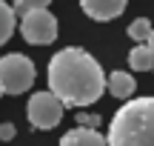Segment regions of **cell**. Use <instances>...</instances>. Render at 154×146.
Instances as JSON below:
<instances>
[{
	"label": "cell",
	"mask_w": 154,
	"mask_h": 146,
	"mask_svg": "<svg viewBox=\"0 0 154 146\" xmlns=\"http://www.w3.org/2000/svg\"><path fill=\"white\" fill-rule=\"evenodd\" d=\"M0 95H3V86H0Z\"/></svg>",
	"instance_id": "9a60e30c"
},
{
	"label": "cell",
	"mask_w": 154,
	"mask_h": 146,
	"mask_svg": "<svg viewBox=\"0 0 154 146\" xmlns=\"http://www.w3.org/2000/svg\"><path fill=\"white\" fill-rule=\"evenodd\" d=\"M109 146H154V97H131L114 112Z\"/></svg>",
	"instance_id": "7a4b0ae2"
},
{
	"label": "cell",
	"mask_w": 154,
	"mask_h": 146,
	"mask_svg": "<svg viewBox=\"0 0 154 146\" xmlns=\"http://www.w3.org/2000/svg\"><path fill=\"white\" fill-rule=\"evenodd\" d=\"M20 34L32 46H49L57 40V17L49 9H37L20 17Z\"/></svg>",
	"instance_id": "5b68a950"
},
{
	"label": "cell",
	"mask_w": 154,
	"mask_h": 146,
	"mask_svg": "<svg viewBox=\"0 0 154 146\" xmlns=\"http://www.w3.org/2000/svg\"><path fill=\"white\" fill-rule=\"evenodd\" d=\"M63 109L66 106L46 89V92H34V95L29 97L26 118H29V123H32L34 129H46L49 132V129H54V126L63 120Z\"/></svg>",
	"instance_id": "277c9868"
},
{
	"label": "cell",
	"mask_w": 154,
	"mask_h": 146,
	"mask_svg": "<svg viewBox=\"0 0 154 146\" xmlns=\"http://www.w3.org/2000/svg\"><path fill=\"white\" fill-rule=\"evenodd\" d=\"M34 69L32 57L20 55V52H11V55L0 57V86H3L6 95H23V92L32 89L34 83Z\"/></svg>",
	"instance_id": "3957f363"
},
{
	"label": "cell",
	"mask_w": 154,
	"mask_h": 146,
	"mask_svg": "<svg viewBox=\"0 0 154 146\" xmlns=\"http://www.w3.org/2000/svg\"><path fill=\"white\" fill-rule=\"evenodd\" d=\"M146 46H149V49L154 52V32H151V37H149V43H146Z\"/></svg>",
	"instance_id": "5bb4252c"
},
{
	"label": "cell",
	"mask_w": 154,
	"mask_h": 146,
	"mask_svg": "<svg viewBox=\"0 0 154 146\" xmlns=\"http://www.w3.org/2000/svg\"><path fill=\"white\" fill-rule=\"evenodd\" d=\"M126 3L128 0H80V9L86 11V17L106 23V20L120 17L126 11Z\"/></svg>",
	"instance_id": "8992f818"
},
{
	"label": "cell",
	"mask_w": 154,
	"mask_h": 146,
	"mask_svg": "<svg viewBox=\"0 0 154 146\" xmlns=\"http://www.w3.org/2000/svg\"><path fill=\"white\" fill-rule=\"evenodd\" d=\"M49 92L63 106H91L106 92V72L94 55L80 46H66L49 60Z\"/></svg>",
	"instance_id": "6da1fadb"
},
{
	"label": "cell",
	"mask_w": 154,
	"mask_h": 146,
	"mask_svg": "<svg viewBox=\"0 0 154 146\" xmlns=\"http://www.w3.org/2000/svg\"><path fill=\"white\" fill-rule=\"evenodd\" d=\"M128 66L134 72H154V52L149 46H134L128 52Z\"/></svg>",
	"instance_id": "9c48e42d"
},
{
	"label": "cell",
	"mask_w": 154,
	"mask_h": 146,
	"mask_svg": "<svg viewBox=\"0 0 154 146\" xmlns=\"http://www.w3.org/2000/svg\"><path fill=\"white\" fill-rule=\"evenodd\" d=\"M14 135H17V129H14V123H0V141H14Z\"/></svg>",
	"instance_id": "4fadbf2b"
},
{
	"label": "cell",
	"mask_w": 154,
	"mask_h": 146,
	"mask_svg": "<svg viewBox=\"0 0 154 146\" xmlns=\"http://www.w3.org/2000/svg\"><path fill=\"white\" fill-rule=\"evenodd\" d=\"M14 26H17L14 9H11L9 3H3V0H0V46H3L11 34H14Z\"/></svg>",
	"instance_id": "30bf717a"
},
{
	"label": "cell",
	"mask_w": 154,
	"mask_h": 146,
	"mask_svg": "<svg viewBox=\"0 0 154 146\" xmlns=\"http://www.w3.org/2000/svg\"><path fill=\"white\" fill-rule=\"evenodd\" d=\"M49 3L51 0H14V14H29V11H37V9H49Z\"/></svg>",
	"instance_id": "7c38bea8"
},
{
	"label": "cell",
	"mask_w": 154,
	"mask_h": 146,
	"mask_svg": "<svg viewBox=\"0 0 154 146\" xmlns=\"http://www.w3.org/2000/svg\"><path fill=\"white\" fill-rule=\"evenodd\" d=\"M151 32H154V26L146 20V17H137V20L128 23V37L134 40V46H146L149 37H151Z\"/></svg>",
	"instance_id": "8fae6325"
},
{
	"label": "cell",
	"mask_w": 154,
	"mask_h": 146,
	"mask_svg": "<svg viewBox=\"0 0 154 146\" xmlns=\"http://www.w3.org/2000/svg\"><path fill=\"white\" fill-rule=\"evenodd\" d=\"M134 89H137V83H134L131 72H111L109 78H106V92H111V95L117 97V100H131Z\"/></svg>",
	"instance_id": "52a82bcc"
},
{
	"label": "cell",
	"mask_w": 154,
	"mask_h": 146,
	"mask_svg": "<svg viewBox=\"0 0 154 146\" xmlns=\"http://www.w3.org/2000/svg\"><path fill=\"white\" fill-rule=\"evenodd\" d=\"M60 146H109L97 129H72L60 138Z\"/></svg>",
	"instance_id": "ba28073f"
}]
</instances>
